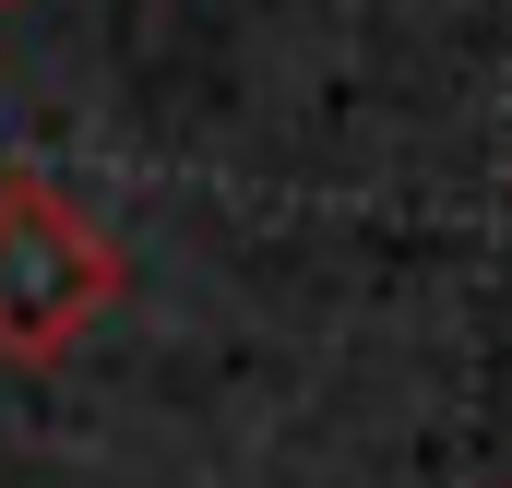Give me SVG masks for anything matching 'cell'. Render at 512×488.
<instances>
[{
	"label": "cell",
	"instance_id": "obj_1",
	"mask_svg": "<svg viewBox=\"0 0 512 488\" xmlns=\"http://www.w3.org/2000/svg\"><path fill=\"white\" fill-rule=\"evenodd\" d=\"M120 298V239L60 179H0V369L72 358Z\"/></svg>",
	"mask_w": 512,
	"mask_h": 488
}]
</instances>
